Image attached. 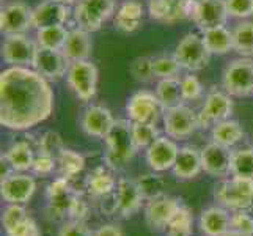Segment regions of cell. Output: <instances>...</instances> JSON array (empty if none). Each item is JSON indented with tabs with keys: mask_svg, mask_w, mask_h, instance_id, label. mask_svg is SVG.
Wrapping results in <instances>:
<instances>
[{
	"mask_svg": "<svg viewBox=\"0 0 253 236\" xmlns=\"http://www.w3.org/2000/svg\"><path fill=\"white\" fill-rule=\"evenodd\" d=\"M5 156L13 165L14 172H29L33 167L35 162V151L29 145V142H14L8 150L5 151Z\"/></svg>",
	"mask_w": 253,
	"mask_h": 236,
	"instance_id": "cell-31",
	"label": "cell"
},
{
	"mask_svg": "<svg viewBox=\"0 0 253 236\" xmlns=\"http://www.w3.org/2000/svg\"><path fill=\"white\" fill-rule=\"evenodd\" d=\"M118 183L113 178V175L107 172L104 167L94 169L88 177H86V189L88 194L96 198H102L113 194Z\"/></svg>",
	"mask_w": 253,
	"mask_h": 236,
	"instance_id": "cell-28",
	"label": "cell"
},
{
	"mask_svg": "<svg viewBox=\"0 0 253 236\" xmlns=\"http://www.w3.org/2000/svg\"><path fill=\"white\" fill-rule=\"evenodd\" d=\"M69 30L65 25H52V27H44L37 30V45L38 47L52 49V50H62L63 45L68 38Z\"/></svg>",
	"mask_w": 253,
	"mask_h": 236,
	"instance_id": "cell-32",
	"label": "cell"
},
{
	"mask_svg": "<svg viewBox=\"0 0 253 236\" xmlns=\"http://www.w3.org/2000/svg\"><path fill=\"white\" fill-rule=\"evenodd\" d=\"M69 6L55 0H44L37 5L32 11L33 29H44L52 25H65L69 19Z\"/></svg>",
	"mask_w": 253,
	"mask_h": 236,
	"instance_id": "cell-19",
	"label": "cell"
},
{
	"mask_svg": "<svg viewBox=\"0 0 253 236\" xmlns=\"http://www.w3.org/2000/svg\"><path fill=\"white\" fill-rule=\"evenodd\" d=\"M164 112L165 109L156 93L146 90L134 93L126 104V113L132 123L158 125V121L164 117Z\"/></svg>",
	"mask_w": 253,
	"mask_h": 236,
	"instance_id": "cell-8",
	"label": "cell"
},
{
	"mask_svg": "<svg viewBox=\"0 0 253 236\" xmlns=\"http://www.w3.org/2000/svg\"><path fill=\"white\" fill-rule=\"evenodd\" d=\"M91 49H93V43L90 38V32H85L79 27H76L69 30L62 52L68 58L69 63H74V62H81V60H90Z\"/></svg>",
	"mask_w": 253,
	"mask_h": 236,
	"instance_id": "cell-23",
	"label": "cell"
},
{
	"mask_svg": "<svg viewBox=\"0 0 253 236\" xmlns=\"http://www.w3.org/2000/svg\"><path fill=\"white\" fill-rule=\"evenodd\" d=\"M179 148L169 136H159L146 148V162L153 172H165L173 169Z\"/></svg>",
	"mask_w": 253,
	"mask_h": 236,
	"instance_id": "cell-16",
	"label": "cell"
},
{
	"mask_svg": "<svg viewBox=\"0 0 253 236\" xmlns=\"http://www.w3.org/2000/svg\"><path fill=\"white\" fill-rule=\"evenodd\" d=\"M37 190V181L24 172H14L0 183V194L8 203H27Z\"/></svg>",
	"mask_w": 253,
	"mask_h": 236,
	"instance_id": "cell-14",
	"label": "cell"
},
{
	"mask_svg": "<svg viewBox=\"0 0 253 236\" xmlns=\"http://www.w3.org/2000/svg\"><path fill=\"white\" fill-rule=\"evenodd\" d=\"M164 131L173 141H184L189 139L198 126V113L190 107L179 104L176 107L167 109L164 112Z\"/></svg>",
	"mask_w": 253,
	"mask_h": 236,
	"instance_id": "cell-9",
	"label": "cell"
},
{
	"mask_svg": "<svg viewBox=\"0 0 253 236\" xmlns=\"http://www.w3.org/2000/svg\"><path fill=\"white\" fill-rule=\"evenodd\" d=\"M137 183H138V188H140L143 198L146 200V202H148V200L154 198V197L164 194L165 181H164L162 177H159L158 173L140 175V177L137 178Z\"/></svg>",
	"mask_w": 253,
	"mask_h": 236,
	"instance_id": "cell-37",
	"label": "cell"
},
{
	"mask_svg": "<svg viewBox=\"0 0 253 236\" xmlns=\"http://www.w3.org/2000/svg\"><path fill=\"white\" fill-rule=\"evenodd\" d=\"M228 17L225 0H197L192 11V19L202 32L225 25Z\"/></svg>",
	"mask_w": 253,
	"mask_h": 236,
	"instance_id": "cell-13",
	"label": "cell"
},
{
	"mask_svg": "<svg viewBox=\"0 0 253 236\" xmlns=\"http://www.w3.org/2000/svg\"><path fill=\"white\" fill-rule=\"evenodd\" d=\"M57 161H58L60 172H62V177H66L68 180L77 177L85 167V157L81 153H77L74 150H68V148H65L60 153Z\"/></svg>",
	"mask_w": 253,
	"mask_h": 236,
	"instance_id": "cell-36",
	"label": "cell"
},
{
	"mask_svg": "<svg viewBox=\"0 0 253 236\" xmlns=\"http://www.w3.org/2000/svg\"><path fill=\"white\" fill-rule=\"evenodd\" d=\"M181 202L170 195H158L148 200L145 208V221L151 230H165Z\"/></svg>",
	"mask_w": 253,
	"mask_h": 236,
	"instance_id": "cell-15",
	"label": "cell"
},
{
	"mask_svg": "<svg viewBox=\"0 0 253 236\" xmlns=\"http://www.w3.org/2000/svg\"><path fill=\"white\" fill-rule=\"evenodd\" d=\"M230 173L233 177L253 180V148H238L231 151Z\"/></svg>",
	"mask_w": 253,
	"mask_h": 236,
	"instance_id": "cell-34",
	"label": "cell"
},
{
	"mask_svg": "<svg viewBox=\"0 0 253 236\" xmlns=\"http://www.w3.org/2000/svg\"><path fill=\"white\" fill-rule=\"evenodd\" d=\"M115 198H117V211L121 217H130L134 216L142 206L143 194L138 188L137 180L130 178H120L115 189Z\"/></svg>",
	"mask_w": 253,
	"mask_h": 236,
	"instance_id": "cell-20",
	"label": "cell"
},
{
	"mask_svg": "<svg viewBox=\"0 0 253 236\" xmlns=\"http://www.w3.org/2000/svg\"><path fill=\"white\" fill-rule=\"evenodd\" d=\"M113 123H115V118H113L112 112L99 104H91L86 107L81 118L84 133L96 139H106Z\"/></svg>",
	"mask_w": 253,
	"mask_h": 236,
	"instance_id": "cell-18",
	"label": "cell"
},
{
	"mask_svg": "<svg viewBox=\"0 0 253 236\" xmlns=\"http://www.w3.org/2000/svg\"><path fill=\"white\" fill-rule=\"evenodd\" d=\"M115 11V0H77L74 21L85 32H98Z\"/></svg>",
	"mask_w": 253,
	"mask_h": 236,
	"instance_id": "cell-4",
	"label": "cell"
},
{
	"mask_svg": "<svg viewBox=\"0 0 253 236\" xmlns=\"http://www.w3.org/2000/svg\"><path fill=\"white\" fill-rule=\"evenodd\" d=\"M231 151L230 148L215 142L208 143L202 148V165L203 172L209 177L222 178L230 173Z\"/></svg>",
	"mask_w": 253,
	"mask_h": 236,
	"instance_id": "cell-21",
	"label": "cell"
},
{
	"mask_svg": "<svg viewBox=\"0 0 253 236\" xmlns=\"http://www.w3.org/2000/svg\"><path fill=\"white\" fill-rule=\"evenodd\" d=\"M244 128L236 120H223L217 123L211 129V139L212 142L223 145L226 148H231L236 143H239L244 139Z\"/></svg>",
	"mask_w": 253,
	"mask_h": 236,
	"instance_id": "cell-27",
	"label": "cell"
},
{
	"mask_svg": "<svg viewBox=\"0 0 253 236\" xmlns=\"http://www.w3.org/2000/svg\"><path fill=\"white\" fill-rule=\"evenodd\" d=\"M94 236H123V232H121L118 225L107 224V225L99 227V229L94 232Z\"/></svg>",
	"mask_w": 253,
	"mask_h": 236,
	"instance_id": "cell-50",
	"label": "cell"
},
{
	"mask_svg": "<svg viewBox=\"0 0 253 236\" xmlns=\"http://www.w3.org/2000/svg\"><path fill=\"white\" fill-rule=\"evenodd\" d=\"M25 217H27V211H25V208L22 205H17V203L8 205L3 209V214H2V225H3L5 233L14 229L16 225H19Z\"/></svg>",
	"mask_w": 253,
	"mask_h": 236,
	"instance_id": "cell-42",
	"label": "cell"
},
{
	"mask_svg": "<svg viewBox=\"0 0 253 236\" xmlns=\"http://www.w3.org/2000/svg\"><path fill=\"white\" fill-rule=\"evenodd\" d=\"M54 110V92L47 79L33 68L10 66L0 74V125L29 131L46 121Z\"/></svg>",
	"mask_w": 253,
	"mask_h": 236,
	"instance_id": "cell-1",
	"label": "cell"
},
{
	"mask_svg": "<svg viewBox=\"0 0 253 236\" xmlns=\"http://www.w3.org/2000/svg\"><path fill=\"white\" fill-rule=\"evenodd\" d=\"M6 236H41V232L38 224L27 216L19 225H16L14 229L6 232Z\"/></svg>",
	"mask_w": 253,
	"mask_h": 236,
	"instance_id": "cell-47",
	"label": "cell"
},
{
	"mask_svg": "<svg viewBox=\"0 0 253 236\" xmlns=\"http://www.w3.org/2000/svg\"><path fill=\"white\" fill-rule=\"evenodd\" d=\"M231 216L223 206H211L200 216V232L205 236H222L230 230Z\"/></svg>",
	"mask_w": 253,
	"mask_h": 236,
	"instance_id": "cell-25",
	"label": "cell"
},
{
	"mask_svg": "<svg viewBox=\"0 0 253 236\" xmlns=\"http://www.w3.org/2000/svg\"><path fill=\"white\" fill-rule=\"evenodd\" d=\"M91 235L93 233L84 224V221H69L58 232V236H91Z\"/></svg>",
	"mask_w": 253,
	"mask_h": 236,
	"instance_id": "cell-49",
	"label": "cell"
},
{
	"mask_svg": "<svg viewBox=\"0 0 253 236\" xmlns=\"http://www.w3.org/2000/svg\"><path fill=\"white\" fill-rule=\"evenodd\" d=\"M233 33V50L242 57L253 55V22L242 21L231 30Z\"/></svg>",
	"mask_w": 253,
	"mask_h": 236,
	"instance_id": "cell-33",
	"label": "cell"
},
{
	"mask_svg": "<svg viewBox=\"0 0 253 236\" xmlns=\"http://www.w3.org/2000/svg\"><path fill=\"white\" fill-rule=\"evenodd\" d=\"M143 22V6L137 0H127L115 13V27L123 33L135 32Z\"/></svg>",
	"mask_w": 253,
	"mask_h": 236,
	"instance_id": "cell-26",
	"label": "cell"
},
{
	"mask_svg": "<svg viewBox=\"0 0 253 236\" xmlns=\"http://www.w3.org/2000/svg\"><path fill=\"white\" fill-rule=\"evenodd\" d=\"M181 92L184 101H197L203 96V85L194 74H187L181 79Z\"/></svg>",
	"mask_w": 253,
	"mask_h": 236,
	"instance_id": "cell-43",
	"label": "cell"
},
{
	"mask_svg": "<svg viewBox=\"0 0 253 236\" xmlns=\"http://www.w3.org/2000/svg\"><path fill=\"white\" fill-rule=\"evenodd\" d=\"M11 173H14V169H13V165L10 164L8 157L3 153L2 156H0V175H2V180L8 178Z\"/></svg>",
	"mask_w": 253,
	"mask_h": 236,
	"instance_id": "cell-51",
	"label": "cell"
},
{
	"mask_svg": "<svg viewBox=\"0 0 253 236\" xmlns=\"http://www.w3.org/2000/svg\"><path fill=\"white\" fill-rule=\"evenodd\" d=\"M214 198L231 211H247L253 206V180L231 177L215 186Z\"/></svg>",
	"mask_w": 253,
	"mask_h": 236,
	"instance_id": "cell-3",
	"label": "cell"
},
{
	"mask_svg": "<svg viewBox=\"0 0 253 236\" xmlns=\"http://www.w3.org/2000/svg\"><path fill=\"white\" fill-rule=\"evenodd\" d=\"M38 45L27 35H5L2 45V58L10 66L32 68L37 55Z\"/></svg>",
	"mask_w": 253,
	"mask_h": 236,
	"instance_id": "cell-10",
	"label": "cell"
},
{
	"mask_svg": "<svg viewBox=\"0 0 253 236\" xmlns=\"http://www.w3.org/2000/svg\"><path fill=\"white\" fill-rule=\"evenodd\" d=\"M98 68L93 62L81 60V62L69 63L66 82L77 98L86 102L93 99L96 92H98Z\"/></svg>",
	"mask_w": 253,
	"mask_h": 236,
	"instance_id": "cell-7",
	"label": "cell"
},
{
	"mask_svg": "<svg viewBox=\"0 0 253 236\" xmlns=\"http://www.w3.org/2000/svg\"><path fill=\"white\" fill-rule=\"evenodd\" d=\"M55 2H60V3H63V5L71 6V5H76L77 0H55Z\"/></svg>",
	"mask_w": 253,
	"mask_h": 236,
	"instance_id": "cell-53",
	"label": "cell"
},
{
	"mask_svg": "<svg viewBox=\"0 0 253 236\" xmlns=\"http://www.w3.org/2000/svg\"><path fill=\"white\" fill-rule=\"evenodd\" d=\"M107 151L104 154V162L112 170H121L134 159L137 146L132 137V121L115 120L112 129L106 136Z\"/></svg>",
	"mask_w": 253,
	"mask_h": 236,
	"instance_id": "cell-2",
	"label": "cell"
},
{
	"mask_svg": "<svg viewBox=\"0 0 253 236\" xmlns=\"http://www.w3.org/2000/svg\"><path fill=\"white\" fill-rule=\"evenodd\" d=\"M32 11L27 3L11 2L2 8L0 13V30L5 35H24L27 33L32 25Z\"/></svg>",
	"mask_w": 253,
	"mask_h": 236,
	"instance_id": "cell-12",
	"label": "cell"
},
{
	"mask_svg": "<svg viewBox=\"0 0 253 236\" xmlns=\"http://www.w3.org/2000/svg\"><path fill=\"white\" fill-rule=\"evenodd\" d=\"M192 224H194V217H192L190 209L184 205H179L165 230L169 236H190Z\"/></svg>",
	"mask_w": 253,
	"mask_h": 236,
	"instance_id": "cell-35",
	"label": "cell"
},
{
	"mask_svg": "<svg viewBox=\"0 0 253 236\" xmlns=\"http://www.w3.org/2000/svg\"><path fill=\"white\" fill-rule=\"evenodd\" d=\"M129 71L132 77L138 82H150L154 77L153 69V58L151 57H137L132 60L129 66Z\"/></svg>",
	"mask_w": 253,
	"mask_h": 236,
	"instance_id": "cell-41",
	"label": "cell"
},
{
	"mask_svg": "<svg viewBox=\"0 0 253 236\" xmlns=\"http://www.w3.org/2000/svg\"><path fill=\"white\" fill-rule=\"evenodd\" d=\"M86 214H88V203L85 202V200L81 197V194H76L73 202H71V206H69V211H68V216L71 221H84Z\"/></svg>",
	"mask_w": 253,
	"mask_h": 236,
	"instance_id": "cell-48",
	"label": "cell"
},
{
	"mask_svg": "<svg viewBox=\"0 0 253 236\" xmlns=\"http://www.w3.org/2000/svg\"><path fill=\"white\" fill-rule=\"evenodd\" d=\"M230 17L249 19L253 16V0H225Z\"/></svg>",
	"mask_w": 253,
	"mask_h": 236,
	"instance_id": "cell-44",
	"label": "cell"
},
{
	"mask_svg": "<svg viewBox=\"0 0 253 236\" xmlns=\"http://www.w3.org/2000/svg\"><path fill=\"white\" fill-rule=\"evenodd\" d=\"M230 230L239 232L247 236H253V217L247 211H234L231 214Z\"/></svg>",
	"mask_w": 253,
	"mask_h": 236,
	"instance_id": "cell-45",
	"label": "cell"
},
{
	"mask_svg": "<svg viewBox=\"0 0 253 236\" xmlns=\"http://www.w3.org/2000/svg\"><path fill=\"white\" fill-rule=\"evenodd\" d=\"M233 113V99L226 92L212 90L206 94L203 107L198 112V126L208 129L223 120H228Z\"/></svg>",
	"mask_w": 253,
	"mask_h": 236,
	"instance_id": "cell-11",
	"label": "cell"
},
{
	"mask_svg": "<svg viewBox=\"0 0 253 236\" xmlns=\"http://www.w3.org/2000/svg\"><path fill=\"white\" fill-rule=\"evenodd\" d=\"M156 96L161 101L162 107L167 110L171 107H176L184 102L181 92V79L170 77V79H159L156 85Z\"/></svg>",
	"mask_w": 253,
	"mask_h": 236,
	"instance_id": "cell-30",
	"label": "cell"
},
{
	"mask_svg": "<svg viewBox=\"0 0 253 236\" xmlns=\"http://www.w3.org/2000/svg\"><path fill=\"white\" fill-rule=\"evenodd\" d=\"M91 236H94V233H93V235H91Z\"/></svg>",
	"mask_w": 253,
	"mask_h": 236,
	"instance_id": "cell-54",
	"label": "cell"
},
{
	"mask_svg": "<svg viewBox=\"0 0 253 236\" xmlns=\"http://www.w3.org/2000/svg\"><path fill=\"white\" fill-rule=\"evenodd\" d=\"M173 175L178 180H192L203 170L202 150L195 146H181L173 165Z\"/></svg>",
	"mask_w": 253,
	"mask_h": 236,
	"instance_id": "cell-24",
	"label": "cell"
},
{
	"mask_svg": "<svg viewBox=\"0 0 253 236\" xmlns=\"http://www.w3.org/2000/svg\"><path fill=\"white\" fill-rule=\"evenodd\" d=\"M57 164H58V161L55 159V157L38 153V156H35V162H33L32 172L37 173V175H50L52 172L55 170Z\"/></svg>",
	"mask_w": 253,
	"mask_h": 236,
	"instance_id": "cell-46",
	"label": "cell"
},
{
	"mask_svg": "<svg viewBox=\"0 0 253 236\" xmlns=\"http://www.w3.org/2000/svg\"><path fill=\"white\" fill-rule=\"evenodd\" d=\"M65 150L63 146V141H62V136L55 131H46L44 134L40 137L38 141V151L42 154H47L58 159L60 153Z\"/></svg>",
	"mask_w": 253,
	"mask_h": 236,
	"instance_id": "cell-40",
	"label": "cell"
},
{
	"mask_svg": "<svg viewBox=\"0 0 253 236\" xmlns=\"http://www.w3.org/2000/svg\"><path fill=\"white\" fill-rule=\"evenodd\" d=\"M159 134V128L156 125H148V123H132V137L137 150L140 148H148Z\"/></svg>",
	"mask_w": 253,
	"mask_h": 236,
	"instance_id": "cell-39",
	"label": "cell"
},
{
	"mask_svg": "<svg viewBox=\"0 0 253 236\" xmlns=\"http://www.w3.org/2000/svg\"><path fill=\"white\" fill-rule=\"evenodd\" d=\"M173 55L182 69L194 73L206 68L212 54L206 47L203 37H200L197 33H187L174 47Z\"/></svg>",
	"mask_w": 253,
	"mask_h": 236,
	"instance_id": "cell-6",
	"label": "cell"
},
{
	"mask_svg": "<svg viewBox=\"0 0 253 236\" xmlns=\"http://www.w3.org/2000/svg\"><path fill=\"white\" fill-rule=\"evenodd\" d=\"M76 194L77 192L71 188L69 180L66 177H60L52 181L46 189V197L52 216L54 214L57 217L68 216L69 206H71V202Z\"/></svg>",
	"mask_w": 253,
	"mask_h": 236,
	"instance_id": "cell-22",
	"label": "cell"
},
{
	"mask_svg": "<svg viewBox=\"0 0 253 236\" xmlns=\"http://www.w3.org/2000/svg\"><path fill=\"white\" fill-rule=\"evenodd\" d=\"M153 69H154V77L158 79H170V77H178L181 73V65L174 55H161L153 58Z\"/></svg>",
	"mask_w": 253,
	"mask_h": 236,
	"instance_id": "cell-38",
	"label": "cell"
},
{
	"mask_svg": "<svg viewBox=\"0 0 253 236\" xmlns=\"http://www.w3.org/2000/svg\"><path fill=\"white\" fill-rule=\"evenodd\" d=\"M222 87L230 96L244 98L253 93V60L241 57L226 65L222 74Z\"/></svg>",
	"mask_w": 253,
	"mask_h": 236,
	"instance_id": "cell-5",
	"label": "cell"
},
{
	"mask_svg": "<svg viewBox=\"0 0 253 236\" xmlns=\"http://www.w3.org/2000/svg\"><path fill=\"white\" fill-rule=\"evenodd\" d=\"M202 37L212 55H225L233 50V33L225 25L205 30Z\"/></svg>",
	"mask_w": 253,
	"mask_h": 236,
	"instance_id": "cell-29",
	"label": "cell"
},
{
	"mask_svg": "<svg viewBox=\"0 0 253 236\" xmlns=\"http://www.w3.org/2000/svg\"><path fill=\"white\" fill-rule=\"evenodd\" d=\"M222 236H247V235H242V233H239V232H234V230H228L225 235H222Z\"/></svg>",
	"mask_w": 253,
	"mask_h": 236,
	"instance_id": "cell-52",
	"label": "cell"
},
{
	"mask_svg": "<svg viewBox=\"0 0 253 236\" xmlns=\"http://www.w3.org/2000/svg\"><path fill=\"white\" fill-rule=\"evenodd\" d=\"M32 68L47 81H58L66 76L69 62L62 50L38 47Z\"/></svg>",
	"mask_w": 253,
	"mask_h": 236,
	"instance_id": "cell-17",
	"label": "cell"
}]
</instances>
